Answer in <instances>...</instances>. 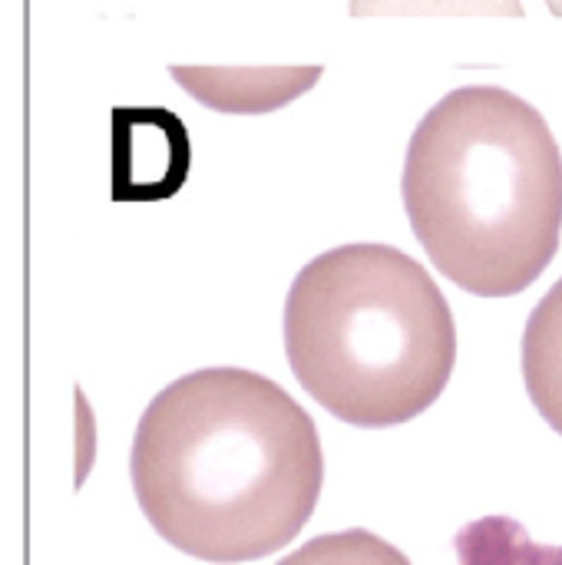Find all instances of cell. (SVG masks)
Segmentation results:
<instances>
[{
  "instance_id": "obj_1",
  "label": "cell",
  "mask_w": 562,
  "mask_h": 565,
  "mask_svg": "<svg viewBox=\"0 0 562 565\" xmlns=\"http://www.w3.org/2000/svg\"><path fill=\"white\" fill-rule=\"evenodd\" d=\"M129 477L169 546L238 565L285 550L305 530L325 454L315 420L275 381L205 367L152 397L132 437Z\"/></svg>"
},
{
  "instance_id": "obj_2",
  "label": "cell",
  "mask_w": 562,
  "mask_h": 565,
  "mask_svg": "<svg viewBox=\"0 0 562 565\" xmlns=\"http://www.w3.org/2000/svg\"><path fill=\"white\" fill-rule=\"evenodd\" d=\"M401 195L427 258L477 298L527 291L560 252V142L503 86H460L417 122Z\"/></svg>"
},
{
  "instance_id": "obj_3",
  "label": "cell",
  "mask_w": 562,
  "mask_h": 565,
  "mask_svg": "<svg viewBox=\"0 0 562 565\" xmlns=\"http://www.w3.org/2000/svg\"><path fill=\"white\" fill-rule=\"evenodd\" d=\"M285 354L328 414L384 430L437 404L457 364V324L411 255L374 242L341 245L291 281Z\"/></svg>"
},
{
  "instance_id": "obj_4",
  "label": "cell",
  "mask_w": 562,
  "mask_h": 565,
  "mask_svg": "<svg viewBox=\"0 0 562 565\" xmlns=\"http://www.w3.org/2000/svg\"><path fill=\"white\" fill-rule=\"evenodd\" d=\"M116 199H166L189 175V132L169 109H113Z\"/></svg>"
},
{
  "instance_id": "obj_5",
  "label": "cell",
  "mask_w": 562,
  "mask_h": 565,
  "mask_svg": "<svg viewBox=\"0 0 562 565\" xmlns=\"http://www.w3.org/2000/svg\"><path fill=\"white\" fill-rule=\"evenodd\" d=\"M172 79L215 113H272L321 79V66H169Z\"/></svg>"
},
{
  "instance_id": "obj_6",
  "label": "cell",
  "mask_w": 562,
  "mask_h": 565,
  "mask_svg": "<svg viewBox=\"0 0 562 565\" xmlns=\"http://www.w3.org/2000/svg\"><path fill=\"white\" fill-rule=\"evenodd\" d=\"M523 381L540 417L562 437V278L523 328Z\"/></svg>"
},
{
  "instance_id": "obj_7",
  "label": "cell",
  "mask_w": 562,
  "mask_h": 565,
  "mask_svg": "<svg viewBox=\"0 0 562 565\" xmlns=\"http://www.w3.org/2000/svg\"><path fill=\"white\" fill-rule=\"evenodd\" d=\"M460 565H562V546H540L507 516H487L464 526L454 540Z\"/></svg>"
},
{
  "instance_id": "obj_8",
  "label": "cell",
  "mask_w": 562,
  "mask_h": 565,
  "mask_svg": "<svg viewBox=\"0 0 562 565\" xmlns=\"http://www.w3.org/2000/svg\"><path fill=\"white\" fill-rule=\"evenodd\" d=\"M278 565H411V559L368 530H344L305 543Z\"/></svg>"
},
{
  "instance_id": "obj_9",
  "label": "cell",
  "mask_w": 562,
  "mask_h": 565,
  "mask_svg": "<svg viewBox=\"0 0 562 565\" xmlns=\"http://www.w3.org/2000/svg\"><path fill=\"white\" fill-rule=\"evenodd\" d=\"M354 17H523L520 0H351Z\"/></svg>"
},
{
  "instance_id": "obj_10",
  "label": "cell",
  "mask_w": 562,
  "mask_h": 565,
  "mask_svg": "<svg viewBox=\"0 0 562 565\" xmlns=\"http://www.w3.org/2000/svg\"><path fill=\"white\" fill-rule=\"evenodd\" d=\"M547 7H550L556 17H562V0H547Z\"/></svg>"
}]
</instances>
